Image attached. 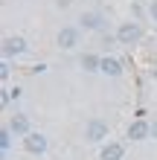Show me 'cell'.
Returning <instances> with one entry per match:
<instances>
[{"instance_id": "obj_17", "label": "cell", "mask_w": 157, "mask_h": 160, "mask_svg": "<svg viewBox=\"0 0 157 160\" xmlns=\"http://www.w3.org/2000/svg\"><path fill=\"white\" fill-rule=\"evenodd\" d=\"M151 134H154V137H157V122H154V125H151Z\"/></svg>"}, {"instance_id": "obj_2", "label": "cell", "mask_w": 157, "mask_h": 160, "mask_svg": "<svg viewBox=\"0 0 157 160\" xmlns=\"http://www.w3.org/2000/svg\"><path fill=\"white\" fill-rule=\"evenodd\" d=\"M110 137V125L105 119H90L87 125H85V140L87 143H102V140Z\"/></svg>"}, {"instance_id": "obj_13", "label": "cell", "mask_w": 157, "mask_h": 160, "mask_svg": "<svg viewBox=\"0 0 157 160\" xmlns=\"http://www.w3.org/2000/svg\"><path fill=\"white\" fill-rule=\"evenodd\" d=\"M0 76H3V79H9V76H12V67H9V61H6V58L0 61Z\"/></svg>"}, {"instance_id": "obj_4", "label": "cell", "mask_w": 157, "mask_h": 160, "mask_svg": "<svg viewBox=\"0 0 157 160\" xmlns=\"http://www.w3.org/2000/svg\"><path fill=\"white\" fill-rule=\"evenodd\" d=\"M23 148H26L29 154H47L50 143H47V137H44L41 131H29V134L23 137Z\"/></svg>"}, {"instance_id": "obj_10", "label": "cell", "mask_w": 157, "mask_h": 160, "mask_svg": "<svg viewBox=\"0 0 157 160\" xmlns=\"http://www.w3.org/2000/svg\"><path fill=\"white\" fill-rule=\"evenodd\" d=\"M125 157V146L122 143H105L102 152H99V160H122Z\"/></svg>"}, {"instance_id": "obj_15", "label": "cell", "mask_w": 157, "mask_h": 160, "mask_svg": "<svg viewBox=\"0 0 157 160\" xmlns=\"http://www.w3.org/2000/svg\"><path fill=\"white\" fill-rule=\"evenodd\" d=\"M149 18L157 23V0H151V3H149Z\"/></svg>"}, {"instance_id": "obj_5", "label": "cell", "mask_w": 157, "mask_h": 160, "mask_svg": "<svg viewBox=\"0 0 157 160\" xmlns=\"http://www.w3.org/2000/svg\"><path fill=\"white\" fill-rule=\"evenodd\" d=\"M79 29H85V32H102L105 29V15L102 12H85L79 18Z\"/></svg>"}, {"instance_id": "obj_9", "label": "cell", "mask_w": 157, "mask_h": 160, "mask_svg": "<svg viewBox=\"0 0 157 160\" xmlns=\"http://www.w3.org/2000/svg\"><path fill=\"white\" fill-rule=\"evenodd\" d=\"M128 137L131 140H149L151 137V125L145 119H134L131 125H128Z\"/></svg>"}, {"instance_id": "obj_8", "label": "cell", "mask_w": 157, "mask_h": 160, "mask_svg": "<svg viewBox=\"0 0 157 160\" xmlns=\"http://www.w3.org/2000/svg\"><path fill=\"white\" fill-rule=\"evenodd\" d=\"M9 131H12V134L15 137H26V134H29V117H26V114H15L12 119H9Z\"/></svg>"}, {"instance_id": "obj_11", "label": "cell", "mask_w": 157, "mask_h": 160, "mask_svg": "<svg viewBox=\"0 0 157 160\" xmlns=\"http://www.w3.org/2000/svg\"><path fill=\"white\" fill-rule=\"evenodd\" d=\"M99 67H102V55H96V52H85L81 55V70L85 73H96Z\"/></svg>"}, {"instance_id": "obj_14", "label": "cell", "mask_w": 157, "mask_h": 160, "mask_svg": "<svg viewBox=\"0 0 157 160\" xmlns=\"http://www.w3.org/2000/svg\"><path fill=\"white\" fill-rule=\"evenodd\" d=\"M102 44H105L108 50H110V47H116L119 41H116V35H105V38H102Z\"/></svg>"}, {"instance_id": "obj_1", "label": "cell", "mask_w": 157, "mask_h": 160, "mask_svg": "<svg viewBox=\"0 0 157 160\" xmlns=\"http://www.w3.org/2000/svg\"><path fill=\"white\" fill-rule=\"evenodd\" d=\"M116 41L122 44V47H134V44H140V41H143V26L137 23V21H125V23H119V29H116Z\"/></svg>"}, {"instance_id": "obj_12", "label": "cell", "mask_w": 157, "mask_h": 160, "mask_svg": "<svg viewBox=\"0 0 157 160\" xmlns=\"http://www.w3.org/2000/svg\"><path fill=\"white\" fill-rule=\"evenodd\" d=\"M9 148H12V131H9V125L0 131V152H3V157L9 154Z\"/></svg>"}, {"instance_id": "obj_16", "label": "cell", "mask_w": 157, "mask_h": 160, "mask_svg": "<svg viewBox=\"0 0 157 160\" xmlns=\"http://www.w3.org/2000/svg\"><path fill=\"white\" fill-rule=\"evenodd\" d=\"M6 93H9V99H21V88H9Z\"/></svg>"}, {"instance_id": "obj_3", "label": "cell", "mask_w": 157, "mask_h": 160, "mask_svg": "<svg viewBox=\"0 0 157 160\" xmlns=\"http://www.w3.org/2000/svg\"><path fill=\"white\" fill-rule=\"evenodd\" d=\"M26 50H29V44H26V38H21V35H9V38H3V58H17V55H23Z\"/></svg>"}, {"instance_id": "obj_7", "label": "cell", "mask_w": 157, "mask_h": 160, "mask_svg": "<svg viewBox=\"0 0 157 160\" xmlns=\"http://www.w3.org/2000/svg\"><path fill=\"white\" fill-rule=\"evenodd\" d=\"M102 76H110V79H119L122 76V61L114 58V55H102V67H99Z\"/></svg>"}, {"instance_id": "obj_6", "label": "cell", "mask_w": 157, "mask_h": 160, "mask_svg": "<svg viewBox=\"0 0 157 160\" xmlns=\"http://www.w3.org/2000/svg\"><path fill=\"white\" fill-rule=\"evenodd\" d=\"M79 35H81V29L79 26H61V32H58V47L61 50H76L79 47Z\"/></svg>"}]
</instances>
